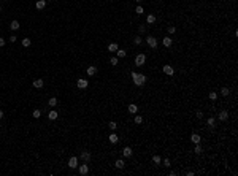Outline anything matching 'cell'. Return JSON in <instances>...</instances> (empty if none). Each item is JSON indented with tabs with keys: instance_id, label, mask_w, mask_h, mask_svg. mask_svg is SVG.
<instances>
[{
	"instance_id": "cell-29",
	"label": "cell",
	"mask_w": 238,
	"mask_h": 176,
	"mask_svg": "<svg viewBox=\"0 0 238 176\" xmlns=\"http://www.w3.org/2000/svg\"><path fill=\"white\" fill-rule=\"evenodd\" d=\"M32 116L35 117V119H40V117H41V111H40V109H33Z\"/></svg>"
},
{
	"instance_id": "cell-16",
	"label": "cell",
	"mask_w": 238,
	"mask_h": 176,
	"mask_svg": "<svg viewBox=\"0 0 238 176\" xmlns=\"http://www.w3.org/2000/svg\"><path fill=\"white\" fill-rule=\"evenodd\" d=\"M46 7V0H37V3H35V8L37 10H43Z\"/></svg>"
},
{
	"instance_id": "cell-5",
	"label": "cell",
	"mask_w": 238,
	"mask_h": 176,
	"mask_svg": "<svg viewBox=\"0 0 238 176\" xmlns=\"http://www.w3.org/2000/svg\"><path fill=\"white\" fill-rule=\"evenodd\" d=\"M76 87H78V89H86V87H87V79L80 78L78 81H76Z\"/></svg>"
},
{
	"instance_id": "cell-25",
	"label": "cell",
	"mask_w": 238,
	"mask_h": 176,
	"mask_svg": "<svg viewBox=\"0 0 238 176\" xmlns=\"http://www.w3.org/2000/svg\"><path fill=\"white\" fill-rule=\"evenodd\" d=\"M48 103H49V106H51V108H54V106H56V105H57L59 102H57V98H56V97H51V98H49V102H48Z\"/></svg>"
},
{
	"instance_id": "cell-42",
	"label": "cell",
	"mask_w": 238,
	"mask_h": 176,
	"mask_svg": "<svg viewBox=\"0 0 238 176\" xmlns=\"http://www.w3.org/2000/svg\"><path fill=\"white\" fill-rule=\"evenodd\" d=\"M5 43H7V41H5V38H0V48L5 46Z\"/></svg>"
},
{
	"instance_id": "cell-1",
	"label": "cell",
	"mask_w": 238,
	"mask_h": 176,
	"mask_svg": "<svg viewBox=\"0 0 238 176\" xmlns=\"http://www.w3.org/2000/svg\"><path fill=\"white\" fill-rule=\"evenodd\" d=\"M132 79H133V84L135 86H143L146 83V75H143V73H136V72H132Z\"/></svg>"
},
{
	"instance_id": "cell-10",
	"label": "cell",
	"mask_w": 238,
	"mask_h": 176,
	"mask_svg": "<svg viewBox=\"0 0 238 176\" xmlns=\"http://www.w3.org/2000/svg\"><path fill=\"white\" fill-rule=\"evenodd\" d=\"M57 117H59V113H57L56 109H51L49 113H48V119H49V121H56Z\"/></svg>"
},
{
	"instance_id": "cell-38",
	"label": "cell",
	"mask_w": 238,
	"mask_h": 176,
	"mask_svg": "<svg viewBox=\"0 0 238 176\" xmlns=\"http://www.w3.org/2000/svg\"><path fill=\"white\" fill-rule=\"evenodd\" d=\"M167 30H168V33L171 35V33H175V32H176V27H175V26H170L168 29H167Z\"/></svg>"
},
{
	"instance_id": "cell-18",
	"label": "cell",
	"mask_w": 238,
	"mask_h": 176,
	"mask_svg": "<svg viewBox=\"0 0 238 176\" xmlns=\"http://www.w3.org/2000/svg\"><path fill=\"white\" fill-rule=\"evenodd\" d=\"M200 140H202V138H200V135H197V133H192V135H190V141H192L194 144L200 143Z\"/></svg>"
},
{
	"instance_id": "cell-20",
	"label": "cell",
	"mask_w": 238,
	"mask_h": 176,
	"mask_svg": "<svg viewBox=\"0 0 238 176\" xmlns=\"http://www.w3.org/2000/svg\"><path fill=\"white\" fill-rule=\"evenodd\" d=\"M156 19H157L156 14H148V16H146V22H148V24H154V22H156Z\"/></svg>"
},
{
	"instance_id": "cell-8",
	"label": "cell",
	"mask_w": 238,
	"mask_h": 176,
	"mask_svg": "<svg viewBox=\"0 0 238 176\" xmlns=\"http://www.w3.org/2000/svg\"><path fill=\"white\" fill-rule=\"evenodd\" d=\"M43 86H45V81L41 79V78L33 81V87H35V89H43Z\"/></svg>"
},
{
	"instance_id": "cell-17",
	"label": "cell",
	"mask_w": 238,
	"mask_h": 176,
	"mask_svg": "<svg viewBox=\"0 0 238 176\" xmlns=\"http://www.w3.org/2000/svg\"><path fill=\"white\" fill-rule=\"evenodd\" d=\"M127 109H129V113H130V114H136V111H138V106H136L135 103H130Z\"/></svg>"
},
{
	"instance_id": "cell-35",
	"label": "cell",
	"mask_w": 238,
	"mask_h": 176,
	"mask_svg": "<svg viewBox=\"0 0 238 176\" xmlns=\"http://www.w3.org/2000/svg\"><path fill=\"white\" fill-rule=\"evenodd\" d=\"M135 13H136V14H143V13H145V10H143V7H140V5H138V7L135 8Z\"/></svg>"
},
{
	"instance_id": "cell-13",
	"label": "cell",
	"mask_w": 238,
	"mask_h": 176,
	"mask_svg": "<svg viewBox=\"0 0 238 176\" xmlns=\"http://www.w3.org/2000/svg\"><path fill=\"white\" fill-rule=\"evenodd\" d=\"M86 73H87V76H95V75H97V67H94V65H91V67H87V70H86Z\"/></svg>"
},
{
	"instance_id": "cell-6",
	"label": "cell",
	"mask_w": 238,
	"mask_h": 176,
	"mask_svg": "<svg viewBox=\"0 0 238 176\" xmlns=\"http://www.w3.org/2000/svg\"><path fill=\"white\" fill-rule=\"evenodd\" d=\"M162 72H164L165 75H168V76H173V73H175V70H173V67H171V65H164V68H162Z\"/></svg>"
},
{
	"instance_id": "cell-44",
	"label": "cell",
	"mask_w": 238,
	"mask_h": 176,
	"mask_svg": "<svg viewBox=\"0 0 238 176\" xmlns=\"http://www.w3.org/2000/svg\"><path fill=\"white\" fill-rule=\"evenodd\" d=\"M135 2H138V3H140V2H141V0H135Z\"/></svg>"
},
{
	"instance_id": "cell-33",
	"label": "cell",
	"mask_w": 238,
	"mask_h": 176,
	"mask_svg": "<svg viewBox=\"0 0 238 176\" xmlns=\"http://www.w3.org/2000/svg\"><path fill=\"white\" fill-rule=\"evenodd\" d=\"M141 41H143V38L140 37V35H138V37H135V38H133V45H141Z\"/></svg>"
},
{
	"instance_id": "cell-22",
	"label": "cell",
	"mask_w": 238,
	"mask_h": 176,
	"mask_svg": "<svg viewBox=\"0 0 238 176\" xmlns=\"http://www.w3.org/2000/svg\"><path fill=\"white\" fill-rule=\"evenodd\" d=\"M206 124H208V127H216V119H214V117H208L206 119Z\"/></svg>"
},
{
	"instance_id": "cell-32",
	"label": "cell",
	"mask_w": 238,
	"mask_h": 176,
	"mask_svg": "<svg viewBox=\"0 0 238 176\" xmlns=\"http://www.w3.org/2000/svg\"><path fill=\"white\" fill-rule=\"evenodd\" d=\"M133 121H135V124H141V122H143V116H140V114H136Z\"/></svg>"
},
{
	"instance_id": "cell-41",
	"label": "cell",
	"mask_w": 238,
	"mask_h": 176,
	"mask_svg": "<svg viewBox=\"0 0 238 176\" xmlns=\"http://www.w3.org/2000/svg\"><path fill=\"white\" fill-rule=\"evenodd\" d=\"M195 117H197V119H202V117H203V113H202V111H197V113H195Z\"/></svg>"
},
{
	"instance_id": "cell-28",
	"label": "cell",
	"mask_w": 238,
	"mask_h": 176,
	"mask_svg": "<svg viewBox=\"0 0 238 176\" xmlns=\"http://www.w3.org/2000/svg\"><path fill=\"white\" fill-rule=\"evenodd\" d=\"M116 54H117V59H122V57H126V51L124 49H117Z\"/></svg>"
},
{
	"instance_id": "cell-2",
	"label": "cell",
	"mask_w": 238,
	"mask_h": 176,
	"mask_svg": "<svg viewBox=\"0 0 238 176\" xmlns=\"http://www.w3.org/2000/svg\"><path fill=\"white\" fill-rule=\"evenodd\" d=\"M146 43H148V46H149V48H152V49H156V48H157V45H159L157 38H156V37H152V35H149V37L146 38Z\"/></svg>"
},
{
	"instance_id": "cell-40",
	"label": "cell",
	"mask_w": 238,
	"mask_h": 176,
	"mask_svg": "<svg viewBox=\"0 0 238 176\" xmlns=\"http://www.w3.org/2000/svg\"><path fill=\"white\" fill-rule=\"evenodd\" d=\"M8 40H10V43H16V40H17V37H16V35H11V37H10Z\"/></svg>"
},
{
	"instance_id": "cell-31",
	"label": "cell",
	"mask_w": 238,
	"mask_h": 176,
	"mask_svg": "<svg viewBox=\"0 0 238 176\" xmlns=\"http://www.w3.org/2000/svg\"><path fill=\"white\" fill-rule=\"evenodd\" d=\"M108 127L111 128V130H113V132H116V128H117V124H116V122H114V121H111V122H110V124H108Z\"/></svg>"
},
{
	"instance_id": "cell-23",
	"label": "cell",
	"mask_w": 238,
	"mask_h": 176,
	"mask_svg": "<svg viewBox=\"0 0 238 176\" xmlns=\"http://www.w3.org/2000/svg\"><path fill=\"white\" fill-rule=\"evenodd\" d=\"M21 43H22L24 48H29V46L32 45V40H30V38H22V41H21Z\"/></svg>"
},
{
	"instance_id": "cell-19",
	"label": "cell",
	"mask_w": 238,
	"mask_h": 176,
	"mask_svg": "<svg viewBox=\"0 0 238 176\" xmlns=\"http://www.w3.org/2000/svg\"><path fill=\"white\" fill-rule=\"evenodd\" d=\"M114 167H116L117 170H122L124 167H126V163H124V160H122V159H117V160L114 162Z\"/></svg>"
},
{
	"instance_id": "cell-37",
	"label": "cell",
	"mask_w": 238,
	"mask_h": 176,
	"mask_svg": "<svg viewBox=\"0 0 238 176\" xmlns=\"http://www.w3.org/2000/svg\"><path fill=\"white\" fill-rule=\"evenodd\" d=\"M146 30H148L146 26H138V32H140V33H145Z\"/></svg>"
},
{
	"instance_id": "cell-46",
	"label": "cell",
	"mask_w": 238,
	"mask_h": 176,
	"mask_svg": "<svg viewBox=\"0 0 238 176\" xmlns=\"http://www.w3.org/2000/svg\"><path fill=\"white\" fill-rule=\"evenodd\" d=\"M0 128H2V125H0Z\"/></svg>"
},
{
	"instance_id": "cell-7",
	"label": "cell",
	"mask_w": 238,
	"mask_h": 176,
	"mask_svg": "<svg viewBox=\"0 0 238 176\" xmlns=\"http://www.w3.org/2000/svg\"><path fill=\"white\" fill-rule=\"evenodd\" d=\"M122 156H124V157H127V159H129V157H132V156H133V151H132V148H129V146H126V148L122 149Z\"/></svg>"
},
{
	"instance_id": "cell-4",
	"label": "cell",
	"mask_w": 238,
	"mask_h": 176,
	"mask_svg": "<svg viewBox=\"0 0 238 176\" xmlns=\"http://www.w3.org/2000/svg\"><path fill=\"white\" fill-rule=\"evenodd\" d=\"M80 157H81V160H83V162H86V163H87L89 160H91V152H89V151H81Z\"/></svg>"
},
{
	"instance_id": "cell-11",
	"label": "cell",
	"mask_w": 238,
	"mask_h": 176,
	"mask_svg": "<svg viewBox=\"0 0 238 176\" xmlns=\"http://www.w3.org/2000/svg\"><path fill=\"white\" fill-rule=\"evenodd\" d=\"M68 167H70V168H76V167H78V159H76L75 156L68 159Z\"/></svg>"
},
{
	"instance_id": "cell-43",
	"label": "cell",
	"mask_w": 238,
	"mask_h": 176,
	"mask_svg": "<svg viewBox=\"0 0 238 176\" xmlns=\"http://www.w3.org/2000/svg\"><path fill=\"white\" fill-rule=\"evenodd\" d=\"M2 117H3V111L0 109V119H2Z\"/></svg>"
},
{
	"instance_id": "cell-9",
	"label": "cell",
	"mask_w": 238,
	"mask_h": 176,
	"mask_svg": "<svg viewBox=\"0 0 238 176\" xmlns=\"http://www.w3.org/2000/svg\"><path fill=\"white\" fill-rule=\"evenodd\" d=\"M217 117H219V121H227V119H229V111H225V109L219 111Z\"/></svg>"
},
{
	"instance_id": "cell-15",
	"label": "cell",
	"mask_w": 238,
	"mask_h": 176,
	"mask_svg": "<svg viewBox=\"0 0 238 176\" xmlns=\"http://www.w3.org/2000/svg\"><path fill=\"white\" fill-rule=\"evenodd\" d=\"M108 140H110V143H113V144H116V143H119V137H117V135H116L114 132H113V133L110 135V137H108Z\"/></svg>"
},
{
	"instance_id": "cell-24",
	"label": "cell",
	"mask_w": 238,
	"mask_h": 176,
	"mask_svg": "<svg viewBox=\"0 0 238 176\" xmlns=\"http://www.w3.org/2000/svg\"><path fill=\"white\" fill-rule=\"evenodd\" d=\"M117 49H119L117 43H111V45H108V51H111V52H116Z\"/></svg>"
},
{
	"instance_id": "cell-39",
	"label": "cell",
	"mask_w": 238,
	"mask_h": 176,
	"mask_svg": "<svg viewBox=\"0 0 238 176\" xmlns=\"http://www.w3.org/2000/svg\"><path fill=\"white\" fill-rule=\"evenodd\" d=\"M164 165H165V168H170V167H171L170 159H165V160H164Z\"/></svg>"
},
{
	"instance_id": "cell-36",
	"label": "cell",
	"mask_w": 238,
	"mask_h": 176,
	"mask_svg": "<svg viewBox=\"0 0 238 176\" xmlns=\"http://www.w3.org/2000/svg\"><path fill=\"white\" fill-rule=\"evenodd\" d=\"M208 97H210V100H216V98H217V94L213 91V92H210V95H208Z\"/></svg>"
},
{
	"instance_id": "cell-30",
	"label": "cell",
	"mask_w": 238,
	"mask_h": 176,
	"mask_svg": "<svg viewBox=\"0 0 238 176\" xmlns=\"http://www.w3.org/2000/svg\"><path fill=\"white\" fill-rule=\"evenodd\" d=\"M221 94H222L224 97H227L229 94H230V89H229V87H222V89H221Z\"/></svg>"
},
{
	"instance_id": "cell-26",
	"label": "cell",
	"mask_w": 238,
	"mask_h": 176,
	"mask_svg": "<svg viewBox=\"0 0 238 176\" xmlns=\"http://www.w3.org/2000/svg\"><path fill=\"white\" fill-rule=\"evenodd\" d=\"M194 152H195V154H202V152H203V148H202V146H200V143H197V144H195V148H194Z\"/></svg>"
},
{
	"instance_id": "cell-12",
	"label": "cell",
	"mask_w": 238,
	"mask_h": 176,
	"mask_svg": "<svg viewBox=\"0 0 238 176\" xmlns=\"http://www.w3.org/2000/svg\"><path fill=\"white\" fill-rule=\"evenodd\" d=\"M78 170H80V174H87L89 173V165H86V162H84V165H80L78 167Z\"/></svg>"
},
{
	"instance_id": "cell-14",
	"label": "cell",
	"mask_w": 238,
	"mask_h": 176,
	"mask_svg": "<svg viewBox=\"0 0 238 176\" xmlns=\"http://www.w3.org/2000/svg\"><path fill=\"white\" fill-rule=\"evenodd\" d=\"M162 45L165 46V48H170V46H171V45H173V40H171L170 37H165V38L162 40Z\"/></svg>"
},
{
	"instance_id": "cell-3",
	"label": "cell",
	"mask_w": 238,
	"mask_h": 176,
	"mask_svg": "<svg viewBox=\"0 0 238 176\" xmlns=\"http://www.w3.org/2000/svg\"><path fill=\"white\" fill-rule=\"evenodd\" d=\"M145 63H146V56L145 54H138L135 57V65L136 67H143Z\"/></svg>"
},
{
	"instance_id": "cell-34",
	"label": "cell",
	"mask_w": 238,
	"mask_h": 176,
	"mask_svg": "<svg viewBox=\"0 0 238 176\" xmlns=\"http://www.w3.org/2000/svg\"><path fill=\"white\" fill-rule=\"evenodd\" d=\"M110 63H111V65H117V63H119V59H117V57H111V59H110Z\"/></svg>"
},
{
	"instance_id": "cell-27",
	"label": "cell",
	"mask_w": 238,
	"mask_h": 176,
	"mask_svg": "<svg viewBox=\"0 0 238 176\" xmlns=\"http://www.w3.org/2000/svg\"><path fill=\"white\" fill-rule=\"evenodd\" d=\"M152 162L156 163V165H160V162H162V159H160V156H152Z\"/></svg>"
},
{
	"instance_id": "cell-21",
	"label": "cell",
	"mask_w": 238,
	"mask_h": 176,
	"mask_svg": "<svg viewBox=\"0 0 238 176\" xmlns=\"http://www.w3.org/2000/svg\"><path fill=\"white\" fill-rule=\"evenodd\" d=\"M19 27H21L19 21H11V24H10V29H11V30H17Z\"/></svg>"
},
{
	"instance_id": "cell-45",
	"label": "cell",
	"mask_w": 238,
	"mask_h": 176,
	"mask_svg": "<svg viewBox=\"0 0 238 176\" xmlns=\"http://www.w3.org/2000/svg\"><path fill=\"white\" fill-rule=\"evenodd\" d=\"M0 13H2V7H0Z\"/></svg>"
}]
</instances>
